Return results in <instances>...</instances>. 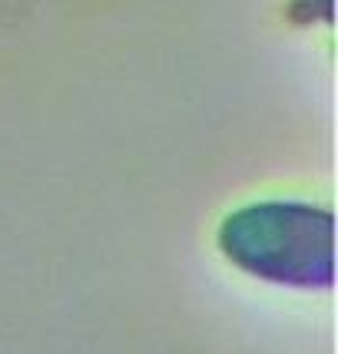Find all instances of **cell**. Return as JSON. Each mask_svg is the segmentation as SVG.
Returning <instances> with one entry per match:
<instances>
[{
    "instance_id": "cell-1",
    "label": "cell",
    "mask_w": 338,
    "mask_h": 354,
    "mask_svg": "<svg viewBox=\"0 0 338 354\" xmlns=\"http://www.w3.org/2000/svg\"><path fill=\"white\" fill-rule=\"evenodd\" d=\"M219 248L242 272L289 288H328L335 278V218L312 202H252L219 225Z\"/></svg>"
}]
</instances>
